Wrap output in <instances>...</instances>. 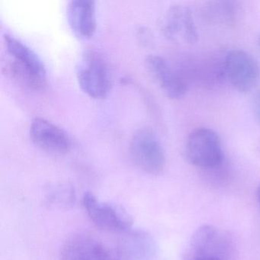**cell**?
<instances>
[{
	"instance_id": "cell-1",
	"label": "cell",
	"mask_w": 260,
	"mask_h": 260,
	"mask_svg": "<svg viewBox=\"0 0 260 260\" xmlns=\"http://www.w3.org/2000/svg\"><path fill=\"white\" fill-rule=\"evenodd\" d=\"M9 59L6 74L16 83L31 90H42L47 84V71L38 54L17 38L4 36Z\"/></svg>"
},
{
	"instance_id": "cell-2",
	"label": "cell",
	"mask_w": 260,
	"mask_h": 260,
	"mask_svg": "<svg viewBox=\"0 0 260 260\" xmlns=\"http://www.w3.org/2000/svg\"><path fill=\"white\" fill-rule=\"evenodd\" d=\"M77 80L82 90L92 99H103L112 85L109 64L100 51L85 50L77 69Z\"/></svg>"
},
{
	"instance_id": "cell-3",
	"label": "cell",
	"mask_w": 260,
	"mask_h": 260,
	"mask_svg": "<svg viewBox=\"0 0 260 260\" xmlns=\"http://www.w3.org/2000/svg\"><path fill=\"white\" fill-rule=\"evenodd\" d=\"M185 154L191 165L200 168H214L223 162L221 140L218 134L208 127H199L188 135Z\"/></svg>"
},
{
	"instance_id": "cell-4",
	"label": "cell",
	"mask_w": 260,
	"mask_h": 260,
	"mask_svg": "<svg viewBox=\"0 0 260 260\" xmlns=\"http://www.w3.org/2000/svg\"><path fill=\"white\" fill-rule=\"evenodd\" d=\"M129 153L134 164L144 173L158 175L165 169V152L151 129L141 128L134 134L129 144Z\"/></svg>"
},
{
	"instance_id": "cell-5",
	"label": "cell",
	"mask_w": 260,
	"mask_h": 260,
	"mask_svg": "<svg viewBox=\"0 0 260 260\" xmlns=\"http://www.w3.org/2000/svg\"><path fill=\"white\" fill-rule=\"evenodd\" d=\"M83 205L91 221L103 231L122 232L132 226L133 221L125 211L102 202L92 193L85 192Z\"/></svg>"
},
{
	"instance_id": "cell-6",
	"label": "cell",
	"mask_w": 260,
	"mask_h": 260,
	"mask_svg": "<svg viewBox=\"0 0 260 260\" xmlns=\"http://www.w3.org/2000/svg\"><path fill=\"white\" fill-rule=\"evenodd\" d=\"M224 71L233 87L242 93L252 90L259 76L256 60L242 50H232L228 53L224 59Z\"/></svg>"
},
{
	"instance_id": "cell-7",
	"label": "cell",
	"mask_w": 260,
	"mask_h": 260,
	"mask_svg": "<svg viewBox=\"0 0 260 260\" xmlns=\"http://www.w3.org/2000/svg\"><path fill=\"white\" fill-rule=\"evenodd\" d=\"M165 37L175 43L191 45L199 39L191 12L185 6H172L166 12L162 22Z\"/></svg>"
},
{
	"instance_id": "cell-8",
	"label": "cell",
	"mask_w": 260,
	"mask_h": 260,
	"mask_svg": "<svg viewBox=\"0 0 260 260\" xmlns=\"http://www.w3.org/2000/svg\"><path fill=\"white\" fill-rule=\"evenodd\" d=\"M31 141L44 151L63 154L71 150L72 142L69 135L58 126L45 118H34L29 127Z\"/></svg>"
},
{
	"instance_id": "cell-9",
	"label": "cell",
	"mask_w": 260,
	"mask_h": 260,
	"mask_svg": "<svg viewBox=\"0 0 260 260\" xmlns=\"http://www.w3.org/2000/svg\"><path fill=\"white\" fill-rule=\"evenodd\" d=\"M147 71L164 93L171 100L182 99L186 93V83L166 59L150 54L145 59Z\"/></svg>"
},
{
	"instance_id": "cell-10",
	"label": "cell",
	"mask_w": 260,
	"mask_h": 260,
	"mask_svg": "<svg viewBox=\"0 0 260 260\" xmlns=\"http://www.w3.org/2000/svg\"><path fill=\"white\" fill-rule=\"evenodd\" d=\"M60 260H115L110 250L95 237L86 234L68 239L60 252Z\"/></svg>"
},
{
	"instance_id": "cell-11",
	"label": "cell",
	"mask_w": 260,
	"mask_h": 260,
	"mask_svg": "<svg viewBox=\"0 0 260 260\" xmlns=\"http://www.w3.org/2000/svg\"><path fill=\"white\" fill-rule=\"evenodd\" d=\"M68 22L74 34L80 39H89L96 30L95 3L92 0H73L68 4Z\"/></svg>"
},
{
	"instance_id": "cell-12",
	"label": "cell",
	"mask_w": 260,
	"mask_h": 260,
	"mask_svg": "<svg viewBox=\"0 0 260 260\" xmlns=\"http://www.w3.org/2000/svg\"><path fill=\"white\" fill-rule=\"evenodd\" d=\"M219 235L220 234L217 230L211 225L200 226L191 237L188 252L197 255L219 258L217 251L218 252L220 248L223 249L220 244L223 240Z\"/></svg>"
},
{
	"instance_id": "cell-13",
	"label": "cell",
	"mask_w": 260,
	"mask_h": 260,
	"mask_svg": "<svg viewBox=\"0 0 260 260\" xmlns=\"http://www.w3.org/2000/svg\"><path fill=\"white\" fill-rule=\"evenodd\" d=\"M75 196L72 187L68 185H59L54 187L49 191L48 199L52 204L57 205H71L74 202Z\"/></svg>"
},
{
	"instance_id": "cell-14",
	"label": "cell",
	"mask_w": 260,
	"mask_h": 260,
	"mask_svg": "<svg viewBox=\"0 0 260 260\" xmlns=\"http://www.w3.org/2000/svg\"><path fill=\"white\" fill-rule=\"evenodd\" d=\"M252 111L254 117L260 124V90L255 94L252 103Z\"/></svg>"
},
{
	"instance_id": "cell-15",
	"label": "cell",
	"mask_w": 260,
	"mask_h": 260,
	"mask_svg": "<svg viewBox=\"0 0 260 260\" xmlns=\"http://www.w3.org/2000/svg\"><path fill=\"white\" fill-rule=\"evenodd\" d=\"M183 260H222L217 257L203 256V255H197L191 252H186L184 253Z\"/></svg>"
},
{
	"instance_id": "cell-16",
	"label": "cell",
	"mask_w": 260,
	"mask_h": 260,
	"mask_svg": "<svg viewBox=\"0 0 260 260\" xmlns=\"http://www.w3.org/2000/svg\"><path fill=\"white\" fill-rule=\"evenodd\" d=\"M256 197L257 199H258V204L260 205V183L258 184V187H257Z\"/></svg>"
},
{
	"instance_id": "cell-17",
	"label": "cell",
	"mask_w": 260,
	"mask_h": 260,
	"mask_svg": "<svg viewBox=\"0 0 260 260\" xmlns=\"http://www.w3.org/2000/svg\"><path fill=\"white\" fill-rule=\"evenodd\" d=\"M258 45H259L260 47V38L259 39H258Z\"/></svg>"
}]
</instances>
